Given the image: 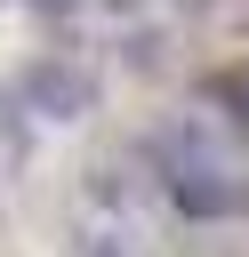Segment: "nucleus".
I'll use <instances>...</instances> for the list:
<instances>
[{
    "mask_svg": "<svg viewBox=\"0 0 249 257\" xmlns=\"http://www.w3.org/2000/svg\"><path fill=\"white\" fill-rule=\"evenodd\" d=\"M161 185L185 217L249 209V112H217V96L177 112V128L161 137Z\"/></svg>",
    "mask_w": 249,
    "mask_h": 257,
    "instance_id": "1",
    "label": "nucleus"
},
{
    "mask_svg": "<svg viewBox=\"0 0 249 257\" xmlns=\"http://www.w3.org/2000/svg\"><path fill=\"white\" fill-rule=\"evenodd\" d=\"M145 241V193L129 185V169H96L80 193V257H137Z\"/></svg>",
    "mask_w": 249,
    "mask_h": 257,
    "instance_id": "2",
    "label": "nucleus"
},
{
    "mask_svg": "<svg viewBox=\"0 0 249 257\" xmlns=\"http://www.w3.org/2000/svg\"><path fill=\"white\" fill-rule=\"evenodd\" d=\"M24 96H32V104H40L48 120H80L96 88H88V72H72V64H40V72L24 80Z\"/></svg>",
    "mask_w": 249,
    "mask_h": 257,
    "instance_id": "3",
    "label": "nucleus"
}]
</instances>
